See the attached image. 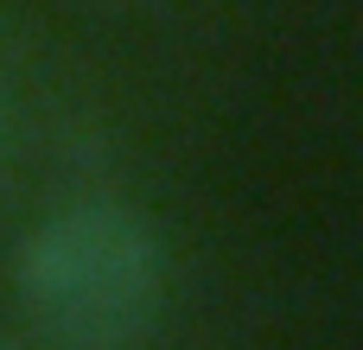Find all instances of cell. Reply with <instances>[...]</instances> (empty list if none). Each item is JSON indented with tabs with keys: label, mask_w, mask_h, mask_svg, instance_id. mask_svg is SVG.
Wrapping results in <instances>:
<instances>
[{
	"label": "cell",
	"mask_w": 363,
	"mask_h": 350,
	"mask_svg": "<svg viewBox=\"0 0 363 350\" xmlns=\"http://www.w3.org/2000/svg\"><path fill=\"white\" fill-rule=\"evenodd\" d=\"M19 300L57 350H134L166 300V249L115 198L64 204L19 242Z\"/></svg>",
	"instance_id": "obj_1"
}]
</instances>
